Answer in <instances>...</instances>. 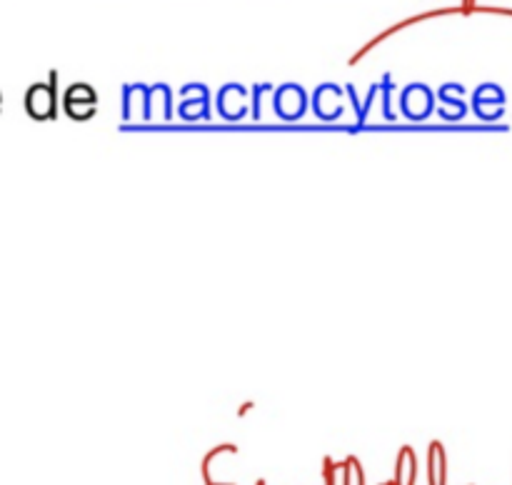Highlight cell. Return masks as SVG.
<instances>
[{
  "instance_id": "cell-1",
  "label": "cell",
  "mask_w": 512,
  "mask_h": 485,
  "mask_svg": "<svg viewBox=\"0 0 512 485\" xmlns=\"http://www.w3.org/2000/svg\"><path fill=\"white\" fill-rule=\"evenodd\" d=\"M28 108L35 118H45V115H50V110H53V95H50V90L45 88V85H35V88L30 90Z\"/></svg>"
}]
</instances>
